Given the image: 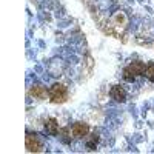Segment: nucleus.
Wrapping results in <instances>:
<instances>
[{"instance_id": "f257e3e1", "label": "nucleus", "mask_w": 154, "mask_h": 154, "mask_svg": "<svg viewBox=\"0 0 154 154\" xmlns=\"http://www.w3.org/2000/svg\"><path fill=\"white\" fill-rule=\"evenodd\" d=\"M48 96L51 99V102H54V103H62V102H65L66 97H68V91H66V88L60 85V83H56L49 88V91H48Z\"/></svg>"}, {"instance_id": "f03ea898", "label": "nucleus", "mask_w": 154, "mask_h": 154, "mask_svg": "<svg viewBox=\"0 0 154 154\" xmlns=\"http://www.w3.org/2000/svg\"><path fill=\"white\" fill-rule=\"evenodd\" d=\"M40 148H42V143H40V140L37 139V136L28 133L26 134V149L29 152H37V151H40Z\"/></svg>"}, {"instance_id": "7ed1b4c3", "label": "nucleus", "mask_w": 154, "mask_h": 154, "mask_svg": "<svg viewBox=\"0 0 154 154\" xmlns=\"http://www.w3.org/2000/svg\"><path fill=\"white\" fill-rule=\"evenodd\" d=\"M88 131H89V126L86 123H82V122L74 123V126H72V136L74 137H83L88 134Z\"/></svg>"}, {"instance_id": "20e7f679", "label": "nucleus", "mask_w": 154, "mask_h": 154, "mask_svg": "<svg viewBox=\"0 0 154 154\" xmlns=\"http://www.w3.org/2000/svg\"><path fill=\"white\" fill-rule=\"evenodd\" d=\"M111 97L116 100V102H125L126 99V93H125V89L119 85H116L111 88Z\"/></svg>"}, {"instance_id": "39448f33", "label": "nucleus", "mask_w": 154, "mask_h": 154, "mask_svg": "<svg viewBox=\"0 0 154 154\" xmlns=\"http://www.w3.org/2000/svg\"><path fill=\"white\" fill-rule=\"evenodd\" d=\"M128 69H130L134 75H139V74H145L146 66H145V63H143V62H133L131 65L128 66Z\"/></svg>"}, {"instance_id": "423d86ee", "label": "nucleus", "mask_w": 154, "mask_h": 154, "mask_svg": "<svg viewBox=\"0 0 154 154\" xmlns=\"http://www.w3.org/2000/svg\"><path fill=\"white\" fill-rule=\"evenodd\" d=\"M45 128H46V131H48L51 136H56L57 131H59V125H57L56 119H49V120L45 123Z\"/></svg>"}, {"instance_id": "0eeeda50", "label": "nucleus", "mask_w": 154, "mask_h": 154, "mask_svg": "<svg viewBox=\"0 0 154 154\" xmlns=\"http://www.w3.org/2000/svg\"><path fill=\"white\" fill-rule=\"evenodd\" d=\"M31 94L34 96V97H37V99H45V96H46V91H45V88L43 86H32V89H31Z\"/></svg>"}, {"instance_id": "6e6552de", "label": "nucleus", "mask_w": 154, "mask_h": 154, "mask_svg": "<svg viewBox=\"0 0 154 154\" xmlns=\"http://www.w3.org/2000/svg\"><path fill=\"white\" fill-rule=\"evenodd\" d=\"M146 75V79L154 82V63H149V65H146V69H145V74Z\"/></svg>"}, {"instance_id": "1a4fd4ad", "label": "nucleus", "mask_w": 154, "mask_h": 154, "mask_svg": "<svg viewBox=\"0 0 154 154\" xmlns=\"http://www.w3.org/2000/svg\"><path fill=\"white\" fill-rule=\"evenodd\" d=\"M123 79L126 80V82H134V79H136V75L128 69V68H125V71H123Z\"/></svg>"}]
</instances>
